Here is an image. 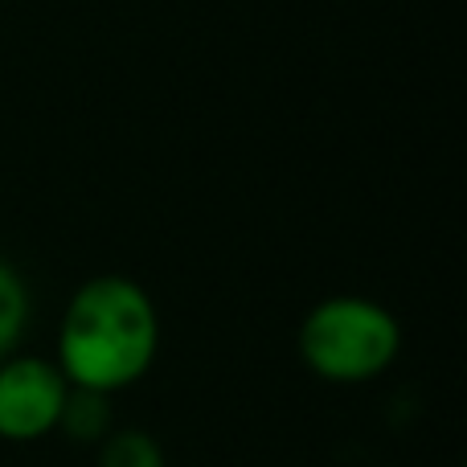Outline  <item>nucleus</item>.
<instances>
[{"mask_svg": "<svg viewBox=\"0 0 467 467\" xmlns=\"http://www.w3.org/2000/svg\"><path fill=\"white\" fill-rule=\"evenodd\" d=\"M402 353V324L394 312L361 296H332L299 324V357L324 381L361 386L389 369Z\"/></svg>", "mask_w": 467, "mask_h": 467, "instance_id": "f03ea898", "label": "nucleus"}, {"mask_svg": "<svg viewBox=\"0 0 467 467\" xmlns=\"http://www.w3.org/2000/svg\"><path fill=\"white\" fill-rule=\"evenodd\" d=\"M161 345V320L140 283L123 275L87 279L70 296L57 328V369L74 389L111 398L136 386Z\"/></svg>", "mask_w": 467, "mask_h": 467, "instance_id": "f257e3e1", "label": "nucleus"}, {"mask_svg": "<svg viewBox=\"0 0 467 467\" xmlns=\"http://www.w3.org/2000/svg\"><path fill=\"white\" fill-rule=\"evenodd\" d=\"M99 467H164V451L148 431H111L99 439Z\"/></svg>", "mask_w": 467, "mask_h": 467, "instance_id": "20e7f679", "label": "nucleus"}, {"mask_svg": "<svg viewBox=\"0 0 467 467\" xmlns=\"http://www.w3.org/2000/svg\"><path fill=\"white\" fill-rule=\"evenodd\" d=\"M25 320H29V291H25L21 275L8 263H0V361L13 353V345L21 340Z\"/></svg>", "mask_w": 467, "mask_h": 467, "instance_id": "423d86ee", "label": "nucleus"}, {"mask_svg": "<svg viewBox=\"0 0 467 467\" xmlns=\"http://www.w3.org/2000/svg\"><path fill=\"white\" fill-rule=\"evenodd\" d=\"M70 381L46 357H5L0 361V439L33 443L57 431Z\"/></svg>", "mask_w": 467, "mask_h": 467, "instance_id": "7ed1b4c3", "label": "nucleus"}, {"mask_svg": "<svg viewBox=\"0 0 467 467\" xmlns=\"http://www.w3.org/2000/svg\"><path fill=\"white\" fill-rule=\"evenodd\" d=\"M107 427H111V414H107V398L103 394H90V389H74L70 386V398L62 406V422L57 431L74 439H107Z\"/></svg>", "mask_w": 467, "mask_h": 467, "instance_id": "39448f33", "label": "nucleus"}]
</instances>
